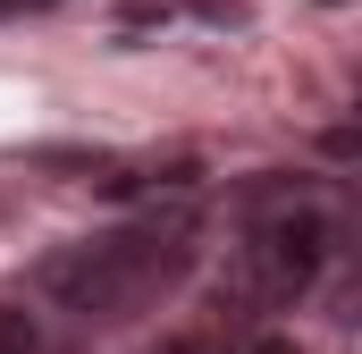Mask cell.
Instances as JSON below:
<instances>
[{
  "label": "cell",
  "instance_id": "6da1fadb",
  "mask_svg": "<svg viewBox=\"0 0 362 354\" xmlns=\"http://www.w3.org/2000/svg\"><path fill=\"white\" fill-rule=\"evenodd\" d=\"M194 211H144L127 228H101L76 245H51L34 262L42 304L76 312V321H135L144 304H160L169 287H185L194 270Z\"/></svg>",
  "mask_w": 362,
  "mask_h": 354
},
{
  "label": "cell",
  "instance_id": "7a4b0ae2",
  "mask_svg": "<svg viewBox=\"0 0 362 354\" xmlns=\"http://www.w3.org/2000/svg\"><path fill=\"white\" fill-rule=\"evenodd\" d=\"M329 253H337V228H329L312 185H253L245 194V228L228 245V304L286 312L295 295H312L329 278Z\"/></svg>",
  "mask_w": 362,
  "mask_h": 354
},
{
  "label": "cell",
  "instance_id": "3957f363",
  "mask_svg": "<svg viewBox=\"0 0 362 354\" xmlns=\"http://www.w3.org/2000/svg\"><path fill=\"white\" fill-rule=\"evenodd\" d=\"M0 354H34V321L0 304Z\"/></svg>",
  "mask_w": 362,
  "mask_h": 354
},
{
  "label": "cell",
  "instance_id": "277c9868",
  "mask_svg": "<svg viewBox=\"0 0 362 354\" xmlns=\"http://www.w3.org/2000/svg\"><path fill=\"white\" fill-rule=\"evenodd\" d=\"M337 321H362V245H354V270L337 278Z\"/></svg>",
  "mask_w": 362,
  "mask_h": 354
},
{
  "label": "cell",
  "instance_id": "5b68a950",
  "mask_svg": "<svg viewBox=\"0 0 362 354\" xmlns=\"http://www.w3.org/2000/svg\"><path fill=\"white\" fill-rule=\"evenodd\" d=\"M160 354H228V346H219L211 329H194V338H169V346H160Z\"/></svg>",
  "mask_w": 362,
  "mask_h": 354
},
{
  "label": "cell",
  "instance_id": "8992f818",
  "mask_svg": "<svg viewBox=\"0 0 362 354\" xmlns=\"http://www.w3.org/2000/svg\"><path fill=\"white\" fill-rule=\"evenodd\" d=\"M329 152H337V161H362V118H354V127H337V135H329Z\"/></svg>",
  "mask_w": 362,
  "mask_h": 354
},
{
  "label": "cell",
  "instance_id": "52a82bcc",
  "mask_svg": "<svg viewBox=\"0 0 362 354\" xmlns=\"http://www.w3.org/2000/svg\"><path fill=\"white\" fill-rule=\"evenodd\" d=\"M245 354H303L295 338H262V346H245Z\"/></svg>",
  "mask_w": 362,
  "mask_h": 354
},
{
  "label": "cell",
  "instance_id": "ba28073f",
  "mask_svg": "<svg viewBox=\"0 0 362 354\" xmlns=\"http://www.w3.org/2000/svg\"><path fill=\"white\" fill-rule=\"evenodd\" d=\"M320 8H346V0H320Z\"/></svg>",
  "mask_w": 362,
  "mask_h": 354
},
{
  "label": "cell",
  "instance_id": "9c48e42d",
  "mask_svg": "<svg viewBox=\"0 0 362 354\" xmlns=\"http://www.w3.org/2000/svg\"><path fill=\"white\" fill-rule=\"evenodd\" d=\"M354 110H362V101H354Z\"/></svg>",
  "mask_w": 362,
  "mask_h": 354
}]
</instances>
